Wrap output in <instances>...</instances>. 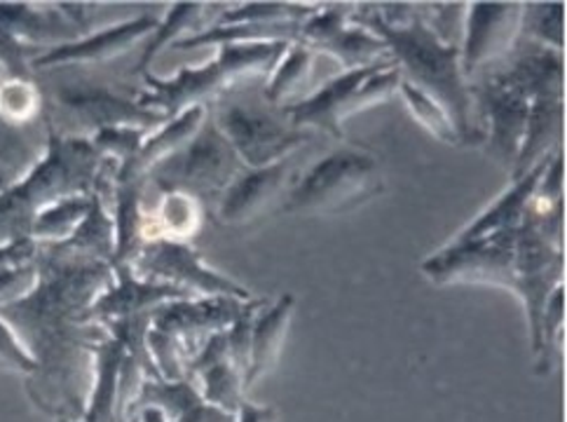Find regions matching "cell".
<instances>
[{
  "label": "cell",
  "mask_w": 567,
  "mask_h": 422,
  "mask_svg": "<svg viewBox=\"0 0 567 422\" xmlns=\"http://www.w3.org/2000/svg\"><path fill=\"white\" fill-rule=\"evenodd\" d=\"M113 285L87 310V321H92V325L104 327L106 321L113 319L155 312L159 306L172 303V300L193 298L190 294L178 291L169 285L138 279L130 266H113Z\"/></svg>",
  "instance_id": "ac0fdd59"
},
{
  "label": "cell",
  "mask_w": 567,
  "mask_h": 422,
  "mask_svg": "<svg viewBox=\"0 0 567 422\" xmlns=\"http://www.w3.org/2000/svg\"><path fill=\"white\" fill-rule=\"evenodd\" d=\"M491 78L528 102L542 94H565V59L563 52L533 45L518 54L509 69L495 71Z\"/></svg>",
  "instance_id": "ffe728a7"
},
{
  "label": "cell",
  "mask_w": 567,
  "mask_h": 422,
  "mask_svg": "<svg viewBox=\"0 0 567 422\" xmlns=\"http://www.w3.org/2000/svg\"><path fill=\"white\" fill-rule=\"evenodd\" d=\"M470 94L481 120L488 123V134L483 136V141H488L485 148L512 174L523 148L525 130H528L530 102L518 92L499 85L491 75L470 85Z\"/></svg>",
  "instance_id": "5bb4252c"
},
{
  "label": "cell",
  "mask_w": 567,
  "mask_h": 422,
  "mask_svg": "<svg viewBox=\"0 0 567 422\" xmlns=\"http://www.w3.org/2000/svg\"><path fill=\"white\" fill-rule=\"evenodd\" d=\"M245 306L247 300L228 296L172 300V303L159 306L153 312V329L174 336L190 361L207 343V338L233 327V321L241 315Z\"/></svg>",
  "instance_id": "9a60e30c"
},
{
  "label": "cell",
  "mask_w": 567,
  "mask_h": 422,
  "mask_svg": "<svg viewBox=\"0 0 567 422\" xmlns=\"http://www.w3.org/2000/svg\"><path fill=\"white\" fill-rule=\"evenodd\" d=\"M565 319V285L556 287L544 306L542 317V352L537 357V373L546 375L551 371V354L560 343V329Z\"/></svg>",
  "instance_id": "74e56055"
},
{
  "label": "cell",
  "mask_w": 567,
  "mask_h": 422,
  "mask_svg": "<svg viewBox=\"0 0 567 422\" xmlns=\"http://www.w3.org/2000/svg\"><path fill=\"white\" fill-rule=\"evenodd\" d=\"M94 380L83 422H117V378L123 369L125 348L120 340L106 338L92 348Z\"/></svg>",
  "instance_id": "d4e9b609"
},
{
  "label": "cell",
  "mask_w": 567,
  "mask_h": 422,
  "mask_svg": "<svg viewBox=\"0 0 567 422\" xmlns=\"http://www.w3.org/2000/svg\"><path fill=\"white\" fill-rule=\"evenodd\" d=\"M350 22L378 35L388 45L403 83L434 99L449 113L460 144H481L483 134L472 123L474 102L470 83L460 69V48L443 45L432 29L422 22L420 10H415L406 22L384 24L375 6H357Z\"/></svg>",
  "instance_id": "3957f363"
},
{
  "label": "cell",
  "mask_w": 567,
  "mask_h": 422,
  "mask_svg": "<svg viewBox=\"0 0 567 422\" xmlns=\"http://www.w3.org/2000/svg\"><path fill=\"white\" fill-rule=\"evenodd\" d=\"M268 306L266 298H251L247 300L245 310L233 321V327L226 331L228 338V357L233 369L245 378L251 364V333H254V321L258 312Z\"/></svg>",
  "instance_id": "d590c367"
},
{
  "label": "cell",
  "mask_w": 567,
  "mask_h": 422,
  "mask_svg": "<svg viewBox=\"0 0 567 422\" xmlns=\"http://www.w3.org/2000/svg\"><path fill=\"white\" fill-rule=\"evenodd\" d=\"M300 153V151H298ZM298 153L281 159L270 167L245 169L233 186L220 197V203L214 212L218 224L241 228L254 220L268 216L277 205L281 209V197H287L298 178H293L298 167Z\"/></svg>",
  "instance_id": "4fadbf2b"
},
{
  "label": "cell",
  "mask_w": 567,
  "mask_h": 422,
  "mask_svg": "<svg viewBox=\"0 0 567 422\" xmlns=\"http://www.w3.org/2000/svg\"><path fill=\"white\" fill-rule=\"evenodd\" d=\"M138 422H167V420L157 409H144V411H138Z\"/></svg>",
  "instance_id": "f6af8a7d"
},
{
  "label": "cell",
  "mask_w": 567,
  "mask_h": 422,
  "mask_svg": "<svg viewBox=\"0 0 567 422\" xmlns=\"http://www.w3.org/2000/svg\"><path fill=\"white\" fill-rule=\"evenodd\" d=\"M56 422H69V420H64V418H59ZM132 422H138V418H136V420H132Z\"/></svg>",
  "instance_id": "bcb514c9"
},
{
  "label": "cell",
  "mask_w": 567,
  "mask_h": 422,
  "mask_svg": "<svg viewBox=\"0 0 567 422\" xmlns=\"http://www.w3.org/2000/svg\"><path fill=\"white\" fill-rule=\"evenodd\" d=\"M90 141L101 155L111 159L117 167H123L138 155L141 146H144L146 141V132L134 127H111L96 132Z\"/></svg>",
  "instance_id": "8d00e7d4"
},
{
  "label": "cell",
  "mask_w": 567,
  "mask_h": 422,
  "mask_svg": "<svg viewBox=\"0 0 567 422\" xmlns=\"http://www.w3.org/2000/svg\"><path fill=\"white\" fill-rule=\"evenodd\" d=\"M40 249L59 258H87V260H106V264H113L115 224H113L111 209L104 203V197L101 195L92 197L90 214L69 239L54 245H40Z\"/></svg>",
  "instance_id": "603a6c76"
},
{
  "label": "cell",
  "mask_w": 567,
  "mask_h": 422,
  "mask_svg": "<svg viewBox=\"0 0 567 422\" xmlns=\"http://www.w3.org/2000/svg\"><path fill=\"white\" fill-rule=\"evenodd\" d=\"M117 169L90 138L66 136L48 125L43 159L22 181L0 193V247L33 239L31 233L40 212L66 197L101 195L109 207Z\"/></svg>",
  "instance_id": "7a4b0ae2"
},
{
  "label": "cell",
  "mask_w": 567,
  "mask_h": 422,
  "mask_svg": "<svg viewBox=\"0 0 567 422\" xmlns=\"http://www.w3.org/2000/svg\"><path fill=\"white\" fill-rule=\"evenodd\" d=\"M312 62L315 52L302 43H291L287 52L281 54L275 71L270 73L268 88H266V102L270 106H289L293 99L306 90L308 80L312 75Z\"/></svg>",
  "instance_id": "f1b7e54d"
},
{
  "label": "cell",
  "mask_w": 567,
  "mask_h": 422,
  "mask_svg": "<svg viewBox=\"0 0 567 422\" xmlns=\"http://www.w3.org/2000/svg\"><path fill=\"white\" fill-rule=\"evenodd\" d=\"M38 285L12 306L0 308L27 352L35 359V373L27 378L33 404L69 422H83L94 378L92 348L109 338L101 325L87 321L94 300L113 285L106 260L59 258L38 249Z\"/></svg>",
  "instance_id": "6da1fadb"
},
{
  "label": "cell",
  "mask_w": 567,
  "mask_h": 422,
  "mask_svg": "<svg viewBox=\"0 0 567 422\" xmlns=\"http://www.w3.org/2000/svg\"><path fill=\"white\" fill-rule=\"evenodd\" d=\"M350 14L352 10L346 8H319V12L300 24L296 43L310 48L315 54L323 52L333 56L342 71L394 62L388 45L371 31L352 24Z\"/></svg>",
  "instance_id": "8fae6325"
},
{
  "label": "cell",
  "mask_w": 567,
  "mask_h": 422,
  "mask_svg": "<svg viewBox=\"0 0 567 422\" xmlns=\"http://www.w3.org/2000/svg\"><path fill=\"white\" fill-rule=\"evenodd\" d=\"M401 85V71L394 62L375 64L369 69L342 71L338 78H331L308 99H300L289 106H284V117L296 130L306 132H327L329 136L342 141V120L371 109L375 104L388 102V99Z\"/></svg>",
  "instance_id": "52a82bcc"
},
{
  "label": "cell",
  "mask_w": 567,
  "mask_h": 422,
  "mask_svg": "<svg viewBox=\"0 0 567 422\" xmlns=\"http://www.w3.org/2000/svg\"><path fill=\"white\" fill-rule=\"evenodd\" d=\"M40 245L35 239H19V243L0 247V270H10V268H19L24 264H31L38 256Z\"/></svg>",
  "instance_id": "7bdbcfd3"
},
{
  "label": "cell",
  "mask_w": 567,
  "mask_h": 422,
  "mask_svg": "<svg viewBox=\"0 0 567 422\" xmlns=\"http://www.w3.org/2000/svg\"><path fill=\"white\" fill-rule=\"evenodd\" d=\"M245 169L247 167L241 165L228 138L220 134L209 115L184 148L162 159L146 174V191L188 195L197 199L205 214H214L220 197Z\"/></svg>",
  "instance_id": "5b68a950"
},
{
  "label": "cell",
  "mask_w": 567,
  "mask_h": 422,
  "mask_svg": "<svg viewBox=\"0 0 567 422\" xmlns=\"http://www.w3.org/2000/svg\"><path fill=\"white\" fill-rule=\"evenodd\" d=\"M94 197V195H92ZM92 197H66L48 209L40 212L31 237L38 245H54L69 239L75 228L83 224L90 214Z\"/></svg>",
  "instance_id": "f546056e"
},
{
  "label": "cell",
  "mask_w": 567,
  "mask_h": 422,
  "mask_svg": "<svg viewBox=\"0 0 567 422\" xmlns=\"http://www.w3.org/2000/svg\"><path fill=\"white\" fill-rule=\"evenodd\" d=\"M289 45L291 43H249L218 48L214 62L197 69H181L172 80H162L146 71V92L138 94L136 104L167 120H176L197 106L207 109V104H214L239 80L270 75Z\"/></svg>",
  "instance_id": "277c9868"
},
{
  "label": "cell",
  "mask_w": 567,
  "mask_h": 422,
  "mask_svg": "<svg viewBox=\"0 0 567 422\" xmlns=\"http://www.w3.org/2000/svg\"><path fill=\"white\" fill-rule=\"evenodd\" d=\"M195 385L202 392V397L220 411L237 415L239 404L245 401V378L233 369L230 359L220 361V364L202 373Z\"/></svg>",
  "instance_id": "1f68e13d"
},
{
  "label": "cell",
  "mask_w": 567,
  "mask_h": 422,
  "mask_svg": "<svg viewBox=\"0 0 567 422\" xmlns=\"http://www.w3.org/2000/svg\"><path fill=\"white\" fill-rule=\"evenodd\" d=\"M237 422H277V411L270 406H256L245 399L239 404Z\"/></svg>",
  "instance_id": "ee69618b"
},
{
  "label": "cell",
  "mask_w": 567,
  "mask_h": 422,
  "mask_svg": "<svg viewBox=\"0 0 567 422\" xmlns=\"http://www.w3.org/2000/svg\"><path fill=\"white\" fill-rule=\"evenodd\" d=\"M0 85H3V75H0Z\"/></svg>",
  "instance_id": "7dc6e473"
},
{
  "label": "cell",
  "mask_w": 567,
  "mask_h": 422,
  "mask_svg": "<svg viewBox=\"0 0 567 422\" xmlns=\"http://www.w3.org/2000/svg\"><path fill=\"white\" fill-rule=\"evenodd\" d=\"M85 6L59 3L35 8L31 3H0V31L10 33L29 48H59L87 35Z\"/></svg>",
  "instance_id": "2e32d148"
},
{
  "label": "cell",
  "mask_w": 567,
  "mask_h": 422,
  "mask_svg": "<svg viewBox=\"0 0 567 422\" xmlns=\"http://www.w3.org/2000/svg\"><path fill=\"white\" fill-rule=\"evenodd\" d=\"M382 191L384 178L378 157L357 148H340L321 157L296 181L281 212L336 216L371 203Z\"/></svg>",
  "instance_id": "8992f818"
},
{
  "label": "cell",
  "mask_w": 567,
  "mask_h": 422,
  "mask_svg": "<svg viewBox=\"0 0 567 422\" xmlns=\"http://www.w3.org/2000/svg\"><path fill=\"white\" fill-rule=\"evenodd\" d=\"M130 268L138 279L169 285L178 291L190 294L193 298L228 296L237 300H251L249 289L212 270L197 249H193L188 243H176V239H146Z\"/></svg>",
  "instance_id": "9c48e42d"
},
{
  "label": "cell",
  "mask_w": 567,
  "mask_h": 422,
  "mask_svg": "<svg viewBox=\"0 0 567 422\" xmlns=\"http://www.w3.org/2000/svg\"><path fill=\"white\" fill-rule=\"evenodd\" d=\"M144 409H157L167 422H237L235 413L212 406L193 380H146L134 404L132 418Z\"/></svg>",
  "instance_id": "d6986e66"
},
{
  "label": "cell",
  "mask_w": 567,
  "mask_h": 422,
  "mask_svg": "<svg viewBox=\"0 0 567 422\" xmlns=\"http://www.w3.org/2000/svg\"><path fill=\"white\" fill-rule=\"evenodd\" d=\"M0 117L12 127H27L43 117V94L33 80H8L0 85Z\"/></svg>",
  "instance_id": "836d02e7"
},
{
  "label": "cell",
  "mask_w": 567,
  "mask_h": 422,
  "mask_svg": "<svg viewBox=\"0 0 567 422\" xmlns=\"http://www.w3.org/2000/svg\"><path fill=\"white\" fill-rule=\"evenodd\" d=\"M38 285V264H24L19 268L0 270V308L12 306L29 296Z\"/></svg>",
  "instance_id": "b9f144b4"
},
{
  "label": "cell",
  "mask_w": 567,
  "mask_h": 422,
  "mask_svg": "<svg viewBox=\"0 0 567 422\" xmlns=\"http://www.w3.org/2000/svg\"><path fill=\"white\" fill-rule=\"evenodd\" d=\"M212 120L247 169L281 163L315 141V132L296 130L284 117L281 109L272 111L245 102H218Z\"/></svg>",
  "instance_id": "ba28073f"
},
{
  "label": "cell",
  "mask_w": 567,
  "mask_h": 422,
  "mask_svg": "<svg viewBox=\"0 0 567 422\" xmlns=\"http://www.w3.org/2000/svg\"><path fill=\"white\" fill-rule=\"evenodd\" d=\"M0 369L22 373L27 378H31L38 369L35 359L27 352L22 340L17 338V333L3 317H0Z\"/></svg>",
  "instance_id": "60d3db41"
},
{
  "label": "cell",
  "mask_w": 567,
  "mask_h": 422,
  "mask_svg": "<svg viewBox=\"0 0 567 422\" xmlns=\"http://www.w3.org/2000/svg\"><path fill=\"white\" fill-rule=\"evenodd\" d=\"M202 216H205V209H202L197 199L181 193L159 195L157 212L153 216L146 214L144 235L146 239L165 237L176 239V243H186L188 237L199 230Z\"/></svg>",
  "instance_id": "83f0119b"
},
{
  "label": "cell",
  "mask_w": 567,
  "mask_h": 422,
  "mask_svg": "<svg viewBox=\"0 0 567 422\" xmlns=\"http://www.w3.org/2000/svg\"><path fill=\"white\" fill-rule=\"evenodd\" d=\"M148 350L155 361V369L162 380H169V383H176V380L186 378V352L178 346V340L169 333H162L151 327L148 331Z\"/></svg>",
  "instance_id": "f35d334b"
},
{
  "label": "cell",
  "mask_w": 567,
  "mask_h": 422,
  "mask_svg": "<svg viewBox=\"0 0 567 422\" xmlns=\"http://www.w3.org/2000/svg\"><path fill=\"white\" fill-rule=\"evenodd\" d=\"M520 33L533 45L563 52L565 50V6L563 3H528L523 6Z\"/></svg>",
  "instance_id": "4dcf8cb0"
},
{
  "label": "cell",
  "mask_w": 567,
  "mask_h": 422,
  "mask_svg": "<svg viewBox=\"0 0 567 422\" xmlns=\"http://www.w3.org/2000/svg\"><path fill=\"white\" fill-rule=\"evenodd\" d=\"M296 308V298L291 294L281 296L268 310H260L254 321L251 333V364L245 375V390H249L256 380L266 373L281 350V340L287 336Z\"/></svg>",
  "instance_id": "cb8c5ba5"
},
{
  "label": "cell",
  "mask_w": 567,
  "mask_h": 422,
  "mask_svg": "<svg viewBox=\"0 0 567 422\" xmlns=\"http://www.w3.org/2000/svg\"><path fill=\"white\" fill-rule=\"evenodd\" d=\"M159 19L153 14H141L130 22L115 24L106 31L87 33L85 38L75 40V43H66L52 48L48 52H40L31 59V69H56V66H71V64H101L115 59L120 54L130 52L141 40L153 35L157 29Z\"/></svg>",
  "instance_id": "e0dca14e"
},
{
  "label": "cell",
  "mask_w": 567,
  "mask_h": 422,
  "mask_svg": "<svg viewBox=\"0 0 567 422\" xmlns=\"http://www.w3.org/2000/svg\"><path fill=\"white\" fill-rule=\"evenodd\" d=\"M52 96L54 106L73 123V130L66 136L92 138L96 132L111 127H134L151 132L169 123L165 115L141 109L132 99L104 85L90 83V80L62 83L52 92Z\"/></svg>",
  "instance_id": "30bf717a"
},
{
  "label": "cell",
  "mask_w": 567,
  "mask_h": 422,
  "mask_svg": "<svg viewBox=\"0 0 567 422\" xmlns=\"http://www.w3.org/2000/svg\"><path fill=\"white\" fill-rule=\"evenodd\" d=\"M33 48L0 31V75H3V83H8V80H33Z\"/></svg>",
  "instance_id": "ab89813d"
},
{
  "label": "cell",
  "mask_w": 567,
  "mask_h": 422,
  "mask_svg": "<svg viewBox=\"0 0 567 422\" xmlns=\"http://www.w3.org/2000/svg\"><path fill=\"white\" fill-rule=\"evenodd\" d=\"M207 3H174L167 12L165 19H159L157 29L153 31V35L146 40L144 52H141L138 66L136 71L144 75L151 69L153 59L165 50L167 45H176L181 40H186L199 31L207 29V14H209Z\"/></svg>",
  "instance_id": "4316f807"
},
{
  "label": "cell",
  "mask_w": 567,
  "mask_h": 422,
  "mask_svg": "<svg viewBox=\"0 0 567 422\" xmlns=\"http://www.w3.org/2000/svg\"><path fill=\"white\" fill-rule=\"evenodd\" d=\"M302 22H284V24H233L220 27L209 24L181 43L172 45L174 50L188 52L197 48H226V45H249V43H296Z\"/></svg>",
  "instance_id": "484cf974"
},
{
  "label": "cell",
  "mask_w": 567,
  "mask_h": 422,
  "mask_svg": "<svg viewBox=\"0 0 567 422\" xmlns=\"http://www.w3.org/2000/svg\"><path fill=\"white\" fill-rule=\"evenodd\" d=\"M319 12L317 6H296V3H247L235 10L223 12L214 24H284V22H306L308 17Z\"/></svg>",
  "instance_id": "d6a6232c"
},
{
  "label": "cell",
  "mask_w": 567,
  "mask_h": 422,
  "mask_svg": "<svg viewBox=\"0 0 567 422\" xmlns=\"http://www.w3.org/2000/svg\"><path fill=\"white\" fill-rule=\"evenodd\" d=\"M520 3H472L464 17L460 69L470 83L485 64L509 54L520 38Z\"/></svg>",
  "instance_id": "7c38bea8"
},
{
  "label": "cell",
  "mask_w": 567,
  "mask_h": 422,
  "mask_svg": "<svg viewBox=\"0 0 567 422\" xmlns=\"http://www.w3.org/2000/svg\"><path fill=\"white\" fill-rule=\"evenodd\" d=\"M399 90H401L403 99H406V104H409L411 113L415 115V120H417V123H420L424 130H427L432 136H436L439 141H443V144L460 146V136H457V132H455V127H453V123H451L449 113H445V111L434 102V99L424 96L422 92H417V90L411 88L409 83H403V80H401Z\"/></svg>",
  "instance_id": "e575fe53"
},
{
  "label": "cell",
  "mask_w": 567,
  "mask_h": 422,
  "mask_svg": "<svg viewBox=\"0 0 567 422\" xmlns=\"http://www.w3.org/2000/svg\"><path fill=\"white\" fill-rule=\"evenodd\" d=\"M549 163H551V157L544 159V163H539L535 169H530L518 181H514V186L506 191L491 209H485L472 226L464 228L453 239V243H472V239H483V237H491L497 233L516 230L523 224L525 214H528L530 199H533L539 178Z\"/></svg>",
  "instance_id": "7402d4cb"
},
{
  "label": "cell",
  "mask_w": 567,
  "mask_h": 422,
  "mask_svg": "<svg viewBox=\"0 0 567 422\" xmlns=\"http://www.w3.org/2000/svg\"><path fill=\"white\" fill-rule=\"evenodd\" d=\"M209 117V109L197 106L186 111L184 115H178L176 120H169L165 127H159L155 134H151L144 146H141L138 155L132 159V163L123 165L115 174V184H132V181H146V174L159 165L162 159H167L176 151L184 148L188 141L199 132V127L205 125V120Z\"/></svg>",
  "instance_id": "44dd1931"
}]
</instances>
